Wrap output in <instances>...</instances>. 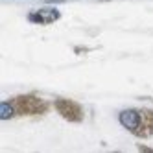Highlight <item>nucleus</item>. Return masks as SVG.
Segmentation results:
<instances>
[{
    "label": "nucleus",
    "mask_w": 153,
    "mask_h": 153,
    "mask_svg": "<svg viewBox=\"0 0 153 153\" xmlns=\"http://www.w3.org/2000/svg\"><path fill=\"white\" fill-rule=\"evenodd\" d=\"M15 114V103L13 102H4L0 105V118L2 120H7Z\"/></svg>",
    "instance_id": "nucleus-4"
},
{
    "label": "nucleus",
    "mask_w": 153,
    "mask_h": 153,
    "mask_svg": "<svg viewBox=\"0 0 153 153\" xmlns=\"http://www.w3.org/2000/svg\"><path fill=\"white\" fill-rule=\"evenodd\" d=\"M149 114V111H138V109H126L120 113V124L126 129H129L131 133H137L140 137H146L149 133H153V127H148L146 116Z\"/></svg>",
    "instance_id": "nucleus-1"
},
{
    "label": "nucleus",
    "mask_w": 153,
    "mask_h": 153,
    "mask_svg": "<svg viewBox=\"0 0 153 153\" xmlns=\"http://www.w3.org/2000/svg\"><path fill=\"white\" fill-rule=\"evenodd\" d=\"M57 111L67 118L70 120V122H79V120L83 118V113H81V107L78 103L74 102H68V100H59L57 103Z\"/></svg>",
    "instance_id": "nucleus-2"
},
{
    "label": "nucleus",
    "mask_w": 153,
    "mask_h": 153,
    "mask_svg": "<svg viewBox=\"0 0 153 153\" xmlns=\"http://www.w3.org/2000/svg\"><path fill=\"white\" fill-rule=\"evenodd\" d=\"M57 19H59V11L53 9V7H45V9H39V11L28 15V20H31V22H41V24L53 22V20H57Z\"/></svg>",
    "instance_id": "nucleus-3"
}]
</instances>
